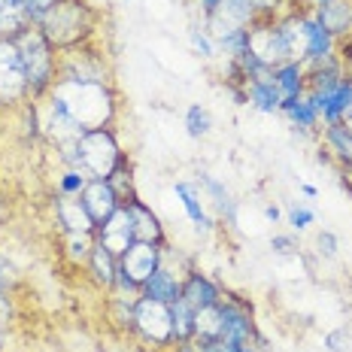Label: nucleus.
<instances>
[{
    "instance_id": "nucleus-24",
    "label": "nucleus",
    "mask_w": 352,
    "mask_h": 352,
    "mask_svg": "<svg viewBox=\"0 0 352 352\" xmlns=\"http://www.w3.org/2000/svg\"><path fill=\"white\" fill-rule=\"evenodd\" d=\"M280 116H285L289 119V124L295 131H304V134H313V131H319V113H316V107L310 104V98H285L283 100V107H280Z\"/></svg>"
},
{
    "instance_id": "nucleus-5",
    "label": "nucleus",
    "mask_w": 352,
    "mask_h": 352,
    "mask_svg": "<svg viewBox=\"0 0 352 352\" xmlns=\"http://www.w3.org/2000/svg\"><path fill=\"white\" fill-rule=\"evenodd\" d=\"M137 340H143L146 346L167 349L173 346V319H170V304L161 300H149L137 295L134 300V331Z\"/></svg>"
},
{
    "instance_id": "nucleus-20",
    "label": "nucleus",
    "mask_w": 352,
    "mask_h": 352,
    "mask_svg": "<svg viewBox=\"0 0 352 352\" xmlns=\"http://www.w3.org/2000/svg\"><path fill=\"white\" fill-rule=\"evenodd\" d=\"M182 276H186V274H182L179 267L161 261V267L140 285V295L149 298V300H161V304H173V300H179Z\"/></svg>"
},
{
    "instance_id": "nucleus-35",
    "label": "nucleus",
    "mask_w": 352,
    "mask_h": 352,
    "mask_svg": "<svg viewBox=\"0 0 352 352\" xmlns=\"http://www.w3.org/2000/svg\"><path fill=\"white\" fill-rule=\"evenodd\" d=\"M270 252H274L276 258H298L300 246H298L295 234H274V237H270Z\"/></svg>"
},
{
    "instance_id": "nucleus-15",
    "label": "nucleus",
    "mask_w": 352,
    "mask_h": 352,
    "mask_svg": "<svg viewBox=\"0 0 352 352\" xmlns=\"http://www.w3.org/2000/svg\"><path fill=\"white\" fill-rule=\"evenodd\" d=\"M319 158L334 161L337 170L352 173V131L343 122L322 128V152Z\"/></svg>"
},
{
    "instance_id": "nucleus-37",
    "label": "nucleus",
    "mask_w": 352,
    "mask_h": 352,
    "mask_svg": "<svg viewBox=\"0 0 352 352\" xmlns=\"http://www.w3.org/2000/svg\"><path fill=\"white\" fill-rule=\"evenodd\" d=\"M228 352H267V340L261 337H255V340H243V343H231Z\"/></svg>"
},
{
    "instance_id": "nucleus-6",
    "label": "nucleus",
    "mask_w": 352,
    "mask_h": 352,
    "mask_svg": "<svg viewBox=\"0 0 352 352\" xmlns=\"http://www.w3.org/2000/svg\"><path fill=\"white\" fill-rule=\"evenodd\" d=\"M58 79H79V82H113V67H109L107 52L98 49V40L85 46L67 49L58 58Z\"/></svg>"
},
{
    "instance_id": "nucleus-27",
    "label": "nucleus",
    "mask_w": 352,
    "mask_h": 352,
    "mask_svg": "<svg viewBox=\"0 0 352 352\" xmlns=\"http://www.w3.org/2000/svg\"><path fill=\"white\" fill-rule=\"evenodd\" d=\"M182 124H186V134L192 140H207L212 131V116L204 104H188L186 116H182Z\"/></svg>"
},
{
    "instance_id": "nucleus-44",
    "label": "nucleus",
    "mask_w": 352,
    "mask_h": 352,
    "mask_svg": "<svg viewBox=\"0 0 352 352\" xmlns=\"http://www.w3.org/2000/svg\"><path fill=\"white\" fill-rule=\"evenodd\" d=\"M343 124H346V128H349V131H352V113H349V116H346V119H343Z\"/></svg>"
},
{
    "instance_id": "nucleus-1",
    "label": "nucleus",
    "mask_w": 352,
    "mask_h": 352,
    "mask_svg": "<svg viewBox=\"0 0 352 352\" xmlns=\"http://www.w3.org/2000/svg\"><path fill=\"white\" fill-rule=\"evenodd\" d=\"M52 98H58L82 131L113 128L119 116V94L113 82H79V79H55Z\"/></svg>"
},
{
    "instance_id": "nucleus-16",
    "label": "nucleus",
    "mask_w": 352,
    "mask_h": 352,
    "mask_svg": "<svg viewBox=\"0 0 352 352\" xmlns=\"http://www.w3.org/2000/svg\"><path fill=\"white\" fill-rule=\"evenodd\" d=\"M197 188H201V195L207 197L212 204V210L219 212V219H225L228 225H237V216H240V201L234 197V192L228 186H225L222 179H216L212 173L201 170L197 173Z\"/></svg>"
},
{
    "instance_id": "nucleus-4",
    "label": "nucleus",
    "mask_w": 352,
    "mask_h": 352,
    "mask_svg": "<svg viewBox=\"0 0 352 352\" xmlns=\"http://www.w3.org/2000/svg\"><path fill=\"white\" fill-rule=\"evenodd\" d=\"M79 170L85 176H100L107 179L116 170V164L124 158V149L119 143V134L113 128H91L79 137Z\"/></svg>"
},
{
    "instance_id": "nucleus-43",
    "label": "nucleus",
    "mask_w": 352,
    "mask_h": 352,
    "mask_svg": "<svg viewBox=\"0 0 352 352\" xmlns=\"http://www.w3.org/2000/svg\"><path fill=\"white\" fill-rule=\"evenodd\" d=\"M310 6H322V3H328V0H307Z\"/></svg>"
},
{
    "instance_id": "nucleus-18",
    "label": "nucleus",
    "mask_w": 352,
    "mask_h": 352,
    "mask_svg": "<svg viewBox=\"0 0 352 352\" xmlns=\"http://www.w3.org/2000/svg\"><path fill=\"white\" fill-rule=\"evenodd\" d=\"M52 212H55V222L61 228V234H94V219L88 216L85 204L79 197L55 195Z\"/></svg>"
},
{
    "instance_id": "nucleus-14",
    "label": "nucleus",
    "mask_w": 352,
    "mask_h": 352,
    "mask_svg": "<svg viewBox=\"0 0 352 352\" xmlns=\"http://www.w3.org/2000/svg\"><path fill=\"white\" fill-rule=\"evenodd\" d=\"M173 195H176V201H179L182 212L188 216V222L195 225V231H197V234H204V237H207V234L216 231V219L210 216L207 204H204L201 188H197L195 182H188V179H176V182H173Z\"/></svg>"
},
{
    "instance_id": "nucleus-3",
    "label": "nucleus",
    "mask_w": 352,
    "mask_h": 352,
    "mask_svg": "<svg viewBox=\"0 0 352 352\" xmlns=\"http://www.w3.org/2000/svg\"><path fill=\"white\" fill-rule=\"evenodd\" d=\"M21 55V67H25V79H28V98L31 100H43L52 91L55 79H58V58L61 52L52 43L43 36V31L36 25H28L19 36H12Z\"/></svg>"
},
{
    "instance_id": "nucleus-33",
    "label": "nucleus",
    "mask_w": 352,
    "mask_h": 352,
    "mask_svg": "<svg viewBox=\"0 0 352 352\" xmlns=\"http://www.w3.org/2000/svg\"><path fill=\"white\" fill-rule=\"evenodd\" d=\"M88 179H91V176H85L79 167H64V170L58 173L55 188H58V195H64V197H79Z\"/></svg>"
},
{
    "instance_id": "nucleus-2",
    "label": "nucleus",
    "mask_w": 352,
    "mask_h": 352,
    "mask_svg": "<svg viewBox=\"0 0 352 352\" xmlns=\"http://www.w3.org/2000/svg\"><path fill=\"white\" fill-rule=\"evenodd\" d=\"M98 21L100 10L88 6L85 0H58L55 6H49L40 16L36 28L58 52H67V49L98 40Z\"/></svg>"
},
{
    "instance_id": "nucleus-10",
    "label": "nucleus",
    "mask_w": 352,
    "mask_h": 352,
    "mask_svg": "<svg viewBox=\"0 0 352 352\" xmlns=\"http://www.w3.org/2000/svg\"><path fill=\"white\" fill-rule=\"evenodd\" d=\"M94 240H98L104 249H109L116 258H122V255L128 252L131 243L137 240V234H134V222H131L124 204L107 219V222H100L98 228H94Z\"/></svg>"
},
{
    "instance_id": "nucleus-30",
    "label": "nucleus",
    "mask_w": 352,
    "mask_h": 352,
    "mask_svg": "<svg viewBox=\"0 0 352 352\" xmlns=\"http://www.w3.org/2000/svg\"><path fill=\"white\" fill-rule=\"evenodd\" d=\"M188 46H192V52L197 58H204V61H212V58H219V46H216V40H212V34L204 28V21L201 25H195L188 28Z\"/></svg>"
},
{
    "instance_id": "nucleus-26",
    "label": "nucleus",
    "mask_w": 352,
    "mask_h": 352,
    "mask_svg": "<svg viewBox=\"0 0 352 352\" xmlns=\"http://www.w3.org/2000/svg\"><path fill=\"white\" fill-rule=\"evenodd\" d=\"M170 319H173V346L195 340V310L182 298L170 304Z\"/></svg>"
},
{
    "instance_id": "nucleus-23",
    "label": "nucleus",
    "mask_w": 352,
    "mask_h": 352,
    "mask_svg": "<svg viewBox=\"0 0 352 352\" xmlns=\"http://www.w3.org/2000/svg\"><path fill=\"white\" fill-rule=\"evenodd\" d=\"M246 104L252 107L255 113H261V116H274V113H280V107H283V94H280V88H276L274 76L252 79V82L246 85Z\"/></svg>"
},
{
    "instance_id": "nucleus-17",
    "label": "nucleus",
    "mask_w": 352,
    "mask_h": 352,
    "mask_svg": "<svg viewBox=\"0 0 352 352\" xmlns=\"http://www.w3.org/2000/svg\"><path fill=\"white\" fill-rule=\"evenodd\" d=\"M307 98H310V94H307ZM310 104L316 107V113L322 119V128H325V124L343 122L352 113V73L334 88V91L322 94V98H310Z\"/></svg>"
},
{
    "instance_id": "nucleus-34",
    "label": "nucleus",
    "mask_w": 352,
    "mask_h": 352,
    "mask_svg": "<svg viewBox=\"0 0 352 352\" xmlns=\"http://www.w3.org/2000/svg\"><path fill=\"white\" fill-rule=\"evenodd\" d=\"M316 252H319V258L334 261L337 255H340V237H337L331 228H322L316 234Z\"/></svg>"
},
{
    "instance_id": "nucleus-12",
    "label": "nucleus",
    "mask_w": 352,
    "mask_h": 352,
    "mask_svg": "<svg viewBox=\"0 0 352 352\" xmlns=\"http://www.w3.org/2000/svg\"><path fill=\"white\" fill-rule=\"evenodd\" d=\"M222 283H216L212 276H207L204 270H197L195 264L186 270V276H182V292L179 298L186 300L192 310H204V307H216L219 300H222Z\"/></svg>"
},
{
    "instance_id": "nucleus-29",
    "label": "nucleus",
    "mask_w": 352,
    "mask_h": 352,
    "mask_svg": "<svg viewBox=\"0 0 352 352\" xmlns=\"http://www.w3.org/2000/svg\"><path fill=\"white\" fill-rule=\"evenodd\" d=\"M195 337L197 340H219V337H222L219 304L216 307H204V310H195Z\"/></svg>"
},
{
    "instance_id": "nucleus-21",
    "label": "nucleus",
    "mask_w": 352,
    "mask_h": 352,
    "mask_svg": "<svg viewBox=\"0 0 352 352\" xmlns=\"http://www.w3.org/2000/svg\"><path fill=\"white\" fill-rule=\"evenodd\" d=\"M313 16L337 43L352 40V0H328L322 6H313Z\"/></svg>"
},
{
    "instance_id": "nucleus-38",
    "label": "nucleus",
    "mask_w": 352,
    "mask_h": 352,
    "mask_svg": "<svg viewBox=\"0 0 352 352\" xmlns=\"http://www.w3.org/2000/svg\"><path fill=\"white\" fill-rule=\"evenodd\" d=\"M25 3H28V16H31V21L36 25V21H40V16H43V12H46L49 6H55L58 0H25Z\"/></svg>"
},
{
    "instance_id": "nucleus-9",
    "label": "nucleus",
    "mask_w": 352,
    "mask_h": 352,
    "mask_svg": "<svg viewBox=\"0 0 352 352\" xmlns=\"http://www.w3.org/2000/svg\"><path fill=\"white\" fill-rule=\"evenodd\" d=\"M164 261V246L161 243H149V240H134L131 249L119 258V267L131 276L137 285H143L152 274L161 267Z\"/></svg>"
},
{
    "instance_id": "nucleus-32",
    "label": "nucleus",
    "mask_w": 352,
    "mask_h": 352,
    "mask_svg": "<svg viewBox=\"0 0 352 352\" xmlns=\"http://www.w3.org/2000/svg\"><path fill=\"white\" fill-rule=\"evenodd\" d=\"M283 219H285V225H289L292 231L304 234L313 222H316V210H313L310 204H300V201H295V204H289V207H285Z\"/></svg>"
},
{
    "instance_id": "nucleus-39",
    "label": "nucleus",
    "mask_w": 352,
    "mask_h": 352,
    "mask_svg": "<svg viewBox=\"0 0 352 352\" xmlns=\"http://www.w3.org/2000/svg\"><path fill=\"white\" fill-rule=\"evenodd\" d=\"M195 3H197V10H201V21H204V19H210L225 0H195Z\"/></svg>"
},
{
    "instance_id": "nucleus-28",
    "label": "nucleus",
    "mask_w": 352,
    "mask_h": 352,
    "mask_svg": "<svg viewBox=\"0 0 352 352\" xmlns=\"http://www.w3.org/2000/svg\"><path fill=\"white\" fill-rule=\"evenodd\" d=\"M107 179H109V186L116 188V195L122 197V204L131 201V197L137 195V186H134V161H131L128 152H124V158L116 164V170L109 173Z\"/></svg>"
},
{
    "instance_id": "nucleus-31",
    "label": "nucleus",
    "mask_w": 352,
    "mask_h": 352,
    "mask_svg": "<svg viewBox=\"0 0 352 352\" xmlns=\"http://www.w3.org/2000/svg\"><path fill=\"white\" fill-rule=\"evenodd\" d=\"M91 249H94V234H64V255L79 267H85Z\"/></svg>"
},
{
    "instance_id": "nucleus-40",
    "label": "nucleus",
    "mask_w": 352,
    "mask_h": 352,
    "mask_svg": "<svg viewBox=\"0 0 352 352\" xmlns=\"http://www.w3.org/2000/svg\"><path fill=\"white\" fill-rule=\"evenodd\" d=\"M264 219H267L270 225H280L283 222V210L276 207V204H267V207H264Z\"/></svg>"
},
{
    "instance_id": "nucleus-13",
    "label": "nucleus",
    "mask_w": 352,
    "mask_h": 352,
    "mask_svg": "<svg viewBox=\"0 0 352 352\" xmlns=\"http://www.w3.org/2000/svg\"><path fill=\"white\" fill-rule=\"evenodd\" d=\"M79 201L85 204L88 216L94 219V228H98L100 222H107V219L122 207V197L116 195V188L109 186V179H100V176H91V179L85 182V188H82V195H79Z\"/></svg>"
},
{
    "instance_id": "nucleus-41",
    "label": "nucleus",
    "mask_w": 352,
    "mask_h": 352,
    "mask_svg": "<svg viewBox=\"0 0 352 352\" xmlns=\"http://www.w3.org/2000/svg\"><path fill=\"white\" fill-rule=\"evenodd\" d=\"M300 192H304L307 197H316L319 192H316V186H310V182H300Z\"/></svg>"
},
{
    "instance_id": "nucleus-8",
    "label": "nucleus",
    "mask_w": 352,
    "mask_h": 352,
    "mask_svg": "<svg viewBox=\"0 0 352 352\" xmlns=\"http://www.w3.org/2000/svg\"><path fill=\"white\" fill-rule=\"evenodd\" d=\"M219 316H222V340L243 343L261 337L258 325H255V310L243 295H234V292L225 289L222 300H219Z\"/></svg>"
},
{
    "instance_id": "nucleus-7",
    "label": "nucleus",
    "mask_w": 352,
    "mask_h": 352,
    "mask_svg": "<svg viewBox=\"0 0 352 352\" xmlns=\"http://www.w3.org/2000/svg\"><path fill=\"white\" fill-rule=\"evenodd\" d=\"M28 98V79L21 67V55L12 36H0V107H21Z\"/></svg>"
},
{
    "instance_id": "nucleus-19",
    "label": "nucleus",
    "mask_w": 352,
    "mask_h": 352,
    "mask_svg": "<svg viewBox=\"0 0 352 352\" xmlns=\"http://www.w3.org/2000/svg\"><path fill=\"white\" fill-rule=\"evenodd\" d=\"M124 210H128L131 222H134L137 240H149V243H161V246L167 243V231H164V225H161L158 212L152 210L140 195H134L131 201H124Z\"/></svg>"
},
{
    "instance_id": "nucleus-11",
    "label": "nucleus",
    "mask_w": 352,
    "mask_h": 352,
    "mask_svg": "<svg viewBox=\"0 0 352 352\" xmlns=\"http://www.w3.org/2000/svg\"><path fill=\"white\" fill-rule=\"evenodd\" d=\"M331 58H337V40L319 25L313 12H304V58H300V64L316 67Z\"/></svg>"
},
{
    "instance_id": "nucleus-22",
    "label": "nucleus",
    "mask_w": 352,
    "mask_h": 352,
    "mask_svg": "<svg viewBox=\"0 0 352 352\" xmlns=\"http://www.w3.org/2000/svg\"><path fill=\"white\" fill-rule=\"evenodd\" d=\"M85 274H88V280H91L94 285H98L100 292H113L116 289V274H119V258H116L109 249H104L94 240V249H91V255H88V261H85Z\"/></svg>"
},
{
    "instance_id": "nucleus-25",
    "label": "nucleus",
    "mask_w": 352,
    "mask_h": 352,
    "mask_svg": "<svg viewBox=\"0 0 352 352\" xmlns=\"http://www.w3.org/2000/svg\"><path fill=\"white\" fill-rule=\"evenodd\" d=\"M274 82L285 98H304L307 94V67L300 61H283L274 67Z\"/></svg>"
},
{
    "instance_id": "nucleus-42",
    "label": "nucleus",
    "mask_w": 352,
    "mask_h": 352,
    "mask_svg": "<svg viewBox=\"0 0 352 352\" xmlns=\"http://www.w3.org/2000/svg\"><path fill=\"white\" fill-rule=\"evenodd\" d=\"M3 337H6V325L0 322V346H3Z\"/></svg>"
},
{
    "instance_id": "nucleus-36",
    "label": "nucleus",
    "mask_w": 352,
    "mask_h": 352,
    "mask_svg": "<svg viewBox=\"0 0 352 352\" xmlns=\"http://www.w3.org/2000/svg\"><path fill=\"white\" fill-rule=\"evenodd\" d=\"M325 349L328 352H352V331L349 328H334V331H328Z\"/></svg>"
}]
</instances>
